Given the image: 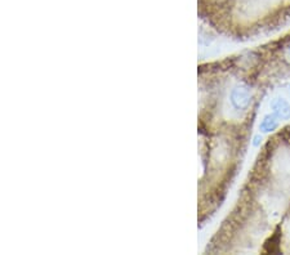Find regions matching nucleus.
I'll use <instances>...</instances> for the list:
<instances>
[{"instance_id":"nucleus-1","label":"nucleus","mask_w":290,"mask_h":255,"mask_svg":"<svg viewBox=\"0 0 290 255\" xmlns=\"http://www.w3.org/2000/svg\"><path fill=\"white\" fill-rule=\"evenodd\" d=\"M231 102L236 108H239V110L245 108L250 102L249 90H248L247 88H236V89L232 92Z\"/></svg>"},{"instance_id":"nucleus-2","label":"nucleus","mask_w":290,"mask_h":255,"mask_svg":"<svg viewBox=\"0 0 290 255\" xmlns=\"http://www.w3.org/2000/svg\"><path fill=\"white\" fill-rule=\"evenodd\" d=\"M271 107H272L273 113L277 116L278 119H290V104L284 98H276L271 104Z\"/></svg>"},{"instance_id":"nucleus-3","label":"nucleus","mask_w":290,"mask_h":255,"mask_svg":"<svg viewBox=\"0 0 290 255\" xmlns=\"http://www.w3.org/2000/svg\"><path fill=\"white\" fill-rule=\"evenodd\" d=\"M277 119L278 117L275 115V113H273V115H267L266 117L262 120L261 125H259V129H261V132H264V133H267V132L275 131L276 128H277V125H278Z\"/></svg>"},{"instance_id":"nucleus-4","label":"nucleus","mask_w":290,"mask_h":255,"mask_svg":"<svg viewBox=\"0 0 290 255\" xmlns=\"http://www.w3.org/2000/svg\"><path fill=\"white\" fill-rule=\"evenodd\" d=\"M254 141H255V142H254V145H255V146L258 145V143H259V136H257V137H255V138H254Z\"/></svg>"},{"instance_id":"nucleus-5","label":"nucleus","mask_w":290,"mask_h":255,"mask_svg":"<svg viewBox=\"0 0 290 255\" xmlns=\"http://www.w3.org/2000/svg\"><path fill=\"white\" fill-rule=\"evenodd\" d=\"M289 58H290V53H289Z\"/></svg>"}]
</instances>
